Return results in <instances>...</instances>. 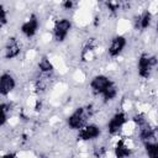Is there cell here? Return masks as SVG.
Listing matches in <instances>:
<instances>
[{"label": "cell", "mask_w": 158, "mask_h": 158, "mask_svg": "<svg viewBox=\"0 0 158 158\" xmlns=\"http://www.w3.org/2000/svg\"><path fill=\"white\" fill-rule=\"evenodd\" d=\"M91 115H93L91 105L79 106L67 117V126L73 131H79L83 126L86 125V120Z\"/></svg>", "instance_id": "cell-1"}, {"label": "cell", "mask_w": 158, "mask_h": 158, "mask_svg": "<svg viewBox=\"0 0 158 158\" xmlns=\"http://www.w3.org/2000/svg\"><path fill=\"white\" fill-rule=\"evenodd\" d=\"M158 64V59L156 56H152L149 53H141L139 57H138V60H137V73L138 75L142 78V79H148L154 68L157 67Z\"/></svg>", "instance_id": "cell-2"}, {"label": "cell", "mask_w": 158, "mask_h": 158, "mask_svg": "<svg viewBox=\"0 0 158 158\" xmlns=\"http://www.w3.org/2000/svg\"><path fill=\"white\" fill-rule=\"evenodd\" d=\"M72 30V21L67 17H60L57 19L53 23V28H52V35H53V40L58 43H62L67 40L69 32Z\"/></svg>", "instance_id": "cell-3"}, {"label": "cell", "mask_w": 158, "mask_h": 158, "mask_svg": "<svg viewBox=\"0 0 158 158\" xmlns=\"http://www.w3.org/2000/svg\"><path fill=\"white\" fill-rule=\"evenodd\" d=\"M115 83L104 74H98L91 78L90 80V89L95 95H102L109 88H111Z\"/></svg>", "instance_id": "cell-4"}, {"label": "cell", "mask_w": 158, "mask_h": 158, "mask_svg": "<svg viewBox=\"0 0 158 158\" xmlns=\"http://www.w3.org/2000/svg\"><path fill=\"white\" fill-rule=\"evenodd\" d=\"M127 122V115L126 112L123 111H117L115 112L111 118L109 120L107 125H106V130H107V133L110 136H116L118 135V132L122 130V127L126 125Z\"/></svg>", "instance_id": "cell-5"}, {"label": "cell", "mask_w": 158, "mask_h": 158, "mask_svg": "<svg viewBox=\"0 0 158 158\" xmlns=\"http://www.w3.org/2000/svg\"><path fill=\"white\" fill-rule=\"evenodd\" d=\"M38 28H40V20L38 16L33 12L30 14V16L20 26V31L26 38H32L37 33Z\"/></svg>", "instance_id": "cell-6"}, {"label": "cell", "mask_w": 158, "mask_h": 158, "mask_svg": "<svg viewBox=\"0 0 158 158\" xmlns=\"http://www.w3.org/2000/svg\"><path fill=\"white\" fill-rule=\"evenodd\" d=\"M126 46H127V38L123 35H116L110 40V43L107 46V54L111 58H116L121 56Z\"/></svg>", "instance_id": "cell-7"}, {"label": "cell", "mask_w": 158, "mask_h": 158, "mask_svg": "<svg viewBox=\"0 0 158 158\" xmlns=\"http://www.w3.org/2000/svg\"><path fill=\"white\" fill-rule=\"evenodd\" d=\"M101 135V130L98 125L95 123H86L85 126H83L77 135V138L79 141L83 142H89V141H94L96 138H99V136Z\"/></svg>", "instance_id": "cell-8"}, {"label": "cell", "mask_w": 158, "mask_h": 158, "mask_svg": "<svg viewBox=\"0 0 158 158\" xmlns=\"http://www.w3.org/2000/svg\"><path fill=\"white\" fill-rule=\"evenodd\" d=\"M21 53V44L16 37H9L4 46V58L15 59Z\"/></svg>", "instance_id": "cell-9"}, {"label": "cell", "mask_w": 158, "mask_h": 158, "mask_svg": "<svg viewBox=\"0 0 158 158\" xmlns=\"http://www.w3.org/2000/svg\"><path fill=\"white\" fill-rule=\"evenodd\" d=\"M15 88H16V80L12 77V74L4 72L0 77V95L4 98L7 96L14 91Z\"/></svg>", "instance_id": "cell-10"}, {"label": "cell", "mask_w": 158, "mask_h": 158, "mask_svg": "<svg viewBox=\"0 0 158 158\" xmlns=\"http://www.w3.org/2000/svg\"><path fill=\"white\" fill-rule=\"evenodd\" d=\"M152 20H153V15L149 10H143L142 14L137 15L133 20V26L136 30H139V31H144L147 30L151 23H152Z\"/></svg>", "instance_id": "cell-11"}, {"label": "cell", "mask_w": 158, "mask_h": 158, "mask_svg": "<svg viewBox=\"0 0 158 158\" xmlns=\"http://www.w3.org/2000/svg\"><path fill=\"white\" fill-rule=\"evenodd\" d=\"M96 47H98V41L96 38H89L83 48H81V52H80V58L83 62H89L91 59H94L95 57V51H96Z\"/></svg>", "instance_id": "cell-12"}, {"label": "cell", "mask_w": 158, "mask_h": 158, "mask_svg": "<svg viewBox=\"0 0 158 158\" xmlns=\"http://www.w3.org/2000/svg\"><path fill=\"white\" fill-rule=\"evenodd\" d=\"M132 154V148L127 144L125 138H120L114 147L115 158H130Z\"/></svg>", "instance_id": "cell-13"}, {"label": "cell", "mask_w": 158, "mask_h": 158, "mask_svg": "<svg viewBox=\"0 0 158 158\" xmlns=\"http://www.w3.org/2000/svg\"><path fill=\"white\" fill-rule=\"evenodd\" d=\"M138 130V137L139 139L144 143V142H151L156 139V130L149 125V122H144L143 125L137 127Z\"/></svg>", "instance_id": "cell-14"}, {"label": "cell", "mask_w": 158, "mask_h": 158, "mask_svg": "<svg viewBox=\"0 0 158 158\" xmlns=\"http://www.w3.org/2000/svg\"><path fill=\"white\" fill-rule=\"evenodd\" d=\"M37 68H38V70H40L42 74H44V75H47V74H49V73H52V72L54 70L53 63H52V62L49 60V58L46 57V56H43V57L38 60Z\"/></svg>", "instance_id": "cell-15"}, {"label": "cell", "mask_w": 158, "mask_h": 158, "mask_svg": "<svg viewBox=\"0 0 158 158\" xmlns=\"http://www.w3.org/2000/svg\"><path fill=\"white\" fill-rule=\"evenodd\" d=\"M143 146H144L147 158H158V142L157 141L144 142Z\"/></svg>", "instance_id": "cell-16"}, {"label": "cell", "mask_w": 158, "mask_h": 158, "mask_svg": "<svg viewBox=\"0 0 158 158\" xmlns=\"http://www.w3.org/2000/svg\"><path fill=\"white\" fill-rule=\"evenodd\" d=\"M117 94H118V89H117L116 84H114V85H112L111 88H109L101 96H102V100H104L105 102H109V101L115 100L116 96H117Z\"/></svg>", "instance_id": "cell-17"}, {"label": "cell", "mask_w": 158, "mask_h": 158, "mask_svg": "<svg viewBox=\"0 0 158 158\" xmlns=\"http://www.w3.org/2000/svg\"><path fill=\"white\" fill-rule=\"evenodd\" d=\"M0 109H1V120H0V126H4L9 117H10V104L7 102H1L0 105Z\"/></svg>", "instance_id": "cell-18"}, {"label": "cell", "mask_w": 158, "mask_h": 158, "mask_svg": "<svg viewBox=\"0 0 158 158\" xmlns=\"http://www.w3.org/2000/svg\"><path fill=\"white\" fill-rule=\"evenodd\" d=\"M105 6H106V9L111 14H116L121 9V2H117V1H107V2H105Z\"/></svg>", "instance_id": "cell-19"}, {"label": "cell", "mask_w": 158, "mask_h": 158, "mask_svg": "<svg viewBox=\"0 0 158 158\" xmlns=\"http://www.w3.org/2000/svg\"><path fill=\"white\" fill-rule=\"evenodd\" d=\"M7 21H9L7 10H6L2 5H0V25H1V26H5V25L7 23Z\"/></svg>", "instance_id": "cell-20"}, {"label": "cell", "mask_w": 158, "mask_h": 158, "mask_svg": "<svg viewBox=\"0 0 158 158\" xmlns=\"http://www.w3.org/2000/svg\"><path fill=\"white\" fill-rule=\"evenodd\" d=\"M106 154V148L105 147H95L94 148V156L95 158H102Z\"/></svg>", "instance_id": "cell-21"}, {"label": "cell", "mask_w": 158, "mask_h": 158, "mask_svg": "<svg viewBox=\"0 0 158 158\" xmlns=\"http://www.w3.org/2000/svg\"><path fill=\"white\" fill-rule=\"evenodd\" d=\"M74 6H75V2L72 1V0H65V1L62 2V7L64 10H73Z\"/></svg>", "instance_id": "cell-22"}, {"label": "cell", "mask_w": 158, "mask_h": 158, "mask_svg": "<svg viewBox=\"0 0 158 158\" xmlns=\"http://www.w3.org/2000/svg\"><path fill=\"white\" fill-rule=\"evenodd\" d=\"M1 158H17V154L14 153V152H7V153H5Z\"/></svg>", "instance_id": "cell-23"}, {"label": "cell", "mask_w": 158, "mask_h": 158, "mask_svg": "<svg viewBox=\"0 0 158 158\" xmlns=\"http://www.w3.org/2000/svg\"><path fill=\"white\" fill-rule=\"evenodd\" d=\"M156 32H157V35H158V21H157V25H156Z\"/></svg>", "instance_id": "cell-24"}, {"label": "cell", "mask_w": 158, "mask_h": 158, "mask_svg": "<svg viewBox=\"0 0 158 158\" xmlns=\"http://www.w3.org/2000/svg\"><path fill=\"white\" fill-rule=\"evenodd\" d=\"M157 128H158V125H157Z\"/></svg>", "instance_id": "cell-25"}]
</instances>
